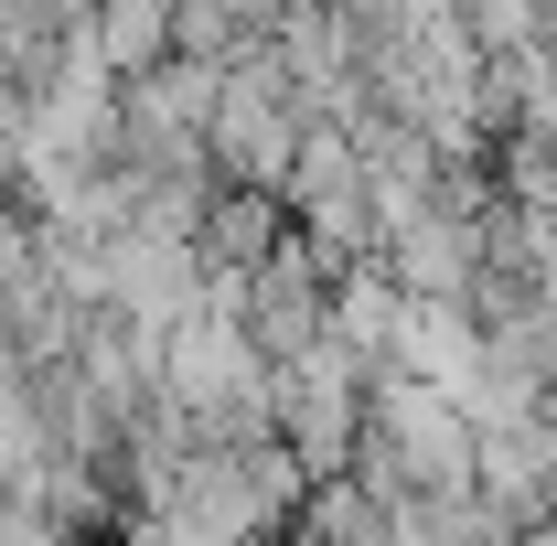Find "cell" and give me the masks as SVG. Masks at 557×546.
Segmentation results:
<instances>
[{
	"label": "cell",
	"mask_w": 557,
	"mask_h": 546,
	"mask_svg": "<svg viewBox=\"0 0 557 546\" xmlns=\"http://www.w3.org/2000/svg\"><path fill=\"white\" fill-rule=\"evenodd\" d=\"M300 139H311V108H300V86L278 75V44H258L247 65L225 75V108H214V183H236V194H278L289 204V161H300Z\"/></svg>",
	"instance_id": "6da1fadb"
},
{
	"label": "cell",
	"mask_w": 557,
	"mask_h": 546,
	"mask_svg": "<svg viewBox=\"0 0 557 546\" xmlns=\"http://www.w3.org/2000/svg\"><path fill=\"white\" fill-rule=\"evenodd\" d=\"M364 408H375V375L354 364V353H300V364H278V439H289V461L311 482H354L364 461Z\"/></svg>",
	"instance_id": "7a4b0ae2"
},
{
	"label": "cell",
	"mask_w": 557,
	"mask_h": 546,
	"mask_svg": "<svg viewBox=\"0 0 557 546\" xmlns=\"http://www.w3.org/2000/svg\"><path fill=\"white\" fill-rule=\"evenodd\" d=\"M289 247V204L278 194H214V214H205V236H194V258H205V278H258Z\"/></svg>",
	"instance_id": "3957f363"
},
{
	"label": "cell",
	"mask_w": 557,
	"mask_h": 546,
	"mask_svg": "<svg viewBox=\"0 0 557 546\" xmlns=\"http://www.w3.org/2000/svg\"><path fill=\"white\" fill-rule=\"evenodd\" d=\"M397 333H408V289L386 269L333 278V353H354L364 375H386V364H397Z\"/></svg>",
	"instance_id": "277c9868"
},
{
	"label": "cell",
	"mask_w": 557,
	"mask_h": 546,
	"mask_svg": "<svg viewBox=\"0 0 557 546\" xmlns=\"http://www.w3.org/2000/svg\"><path fill=\"white\" fill-rule=\"evenodd\" d=\"M172 22H183V0H97V54H108V75L129 86V75H150L161 54H172Z\"/></svg>",
	"instance_id": "5b68a950"
},
{
	"label": "cell",
	"mask_w": 557,
	"mask_h": 546,
	"mask_svg": "<svg viewBox=\"0 0 557 546\" xmlns=\"http://www.w3.org/2000/svg\"><path fill=\"white\" fill-rule=\"evenodd\" d=\"M44 289V204H0V311Z\"/></svg>",
	"instance_id": "8992f818"
},
{
	"label": "cell",
	"mask_w": 557,
	"mask_h": 546,
	"mask_svg": "<svg viewBox=\"0 0 557 546\" xmlns=\"http://www.w3.org/2000/svg\"><path fill=\"white\" fill-rule=\"evenodd\" d=\"M0 204H33L22 194V108H0Z\"/></svg>",
	"instance_id": "52a82bcc"
},
{
	"label": "cell",
	"mask_w": 557,
	"mask_h": 546,
	"mask_svg": "<svg viewBox=\"0 0 557 546\" xmlns=\"http://www.w3.org/2000/svg\"><path fill=\"white\" fill-rule=\"evenodd\" d=\"M225 11H236L247 33H278V22H289V0H225Z\"/></svg>",
	"instance_id": "ba28073f"
}]
</instances>
